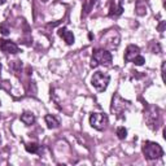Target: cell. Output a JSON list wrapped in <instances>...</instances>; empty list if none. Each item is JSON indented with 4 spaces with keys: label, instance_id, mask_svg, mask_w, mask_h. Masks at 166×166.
<instances>
[{
    "label": "cell",
    "instance_id": "7a4b0ae2",
    "mask_svg": "<svg viewBox=\"0 0 166 166\" xmlns=\"http://www.w3.org/2000/svg\"><path fill=\"white\" fill-rule=\"evenodd\" d=\"M91 82H92V86L95 87L99 92H103L108 88V85H109V82H110V77H109V74H106V73L96 71V73H93Z\"/></svg>",
    "mask_w": 166,
    "mask_h": 166
},
{
    "label": "cell",
    "instance_id": "8fae6325",
    "mask_svg": "<svg viewBox=\"0 0 166 166\" xmlns=\"http://www.w3.org/2000/svg\"><path fill=\"white\" fill-rule=\"evenodd\" d=\"M21 121H22L25 125L30 126V125H33L35 122V116L33 113H30V112H25L22 116H21Z\"/></svg>",
    "mask_w": 166,
    "mask_h": 166
},
{
    "label": "cell",
    "instance_id": "7c38bea8",
    "mask_svg": "<svg viewBox=\"0 0 166 166\" xmlns=\"http://www.w3.org/2000/svg\"><path fill=\"white\" fill-rule=\"evenodd\" d=\"M25 149L27 150L29 153H36L39 150V145L36 143H27L25 145Z\"/></svg>",
    "mask_w": 166,
    "mask_h": 166
},
{
    "label": "cell",
    "instance_id": "e0dca14e",
    "mask_svg": "<svg viewBox=\"0 0 166 166\" xmlns=\"http://www.w3.org/2000/svg\"><path fill=\"white\" fill-rule=\"evenodd\" d=\"M96 2H97V0H91V3H90V8H91V7H92V5H93V4H95Z\"/></svg>",
    "mask_w": 166,
    "mask_h": 166
},
{
    "label": "cell",
    "instance_id": "9a60e30c",
    "mask_svg": "<svg viewBox=\"0 0 166 166\" xmlns=\"http://www.w3.org/2000/svg\"><path fill=\"white\" fill-rule=\"evenodd\" d=\"M0 33H2L4 36L9 35V27L7 26V23H5V22H3L2 25H0Z\"/></svg>",
    "mask_w": 166,
    "mask_h": 166
},
{
    "label": "cell",
    "instance_id": "ffe728a7",
    "mask_svg": "<svg viewBox=\"0 0 166 166\" xmlns=\"http://www.w3.org/2000/svg\"><path fill=\"white\" fill-rule=\"evenodd\" d=\"M0 105H2V101H0Z\"/></svg>",
    "mask_w": 166,
    "mask_h": 166
},
{
    "label": "cell",
    "instance_id": "9c48e42d",
    "mask_svg": "<svg viewBox=\"0 0 166 166\" xmlns=\"http://www.w3.org/2000/svg\"><path fill=\"white\" fill-rule=\"evenodd\" d=\"M59 35L61 36V38H64V40L66 42L67 45H71L73 43H74V35H73L71 31H69L67 29H60L59 30Z\"/></svg>",
    "mask_w": 166,
    "mask_h": 166
},
{
    "label": "cell",
    "instance_id": "30bf717a",
    "mask_svg": "<svg viewBox=\"0 0 166 166\" xmlns=\"http://www.w3.org/2000/svg\"><path fill=\"white\" fill-rule=\"evenodd\" d=\"M45 123H47V126H48V128H57L60 126L59 119L53 116H51V114L45 116Z\"/></svg>",
    "mask_w": 166,
    "mask_h": 166
},
{
    "label": "cell",
    "instance_id": "ac0fdd59",
    "mask_svg": "<svg viewBox=\"0 0 166 166\" xmlns=\"http://www.w3.org/2000/svg\"><path fill=\"white\" fill-rule=\"evenodd\" d=\"M5 2H7V0H0V4H4Z\"/></svg>",
    "mask_w": 166,
    "mask_h": 166
},
{
    "label": "cell",
    "instance_id": "277c9868",
    "mask_svg": "<svg viewBox=\"0 0 166 166\" xmlns=\"http://www.w3.org/2000/svg\"><path fill=\"white\" fill-rule=\"evenodd\" d=\"M119 40H121V36L116 30H109L101 36V43L106 48H117L119 45Z\"/></svg>",
    "mask_w": 166,
    "mask_h": 166
},
{
    "label": "cell",
    "instance_id": "8992f818",
    "mask_svg": "<svg viewBox=\"0 0 166 166\" xmlns=\"http://www.w3.org/2000/svg\"><path fill=\"white\" fill-rule=\"evenodd\" d=\"M92 59L96 61L97 65H110L112 64V53L106 49H96L93 52Z\"/></svg>",
    "mask_w": 166,
    "mask_h": 166
},
{
    "label": "cell",
    "instance_id": "6da1fadb",
    "mask_svg": "<svg viewBox=\"0 0 166 166\" xmlns=\"http://www.w3.org/2000/svg\"><path fill=\"white\" fill-rule=\"evenodd\" d=\"M143 154L147 160H156L164 156V149L154 142H145L143 144Z\"/></svg>",
    "mask_w": 166,
    "mask_h": 166
},
{
    "label": "cell",
    "instance_id": "ba28073f",
    "mask_svg": "<svg viewBox=\"0 0 166 166\" xmlns=\"http://www.w3.org/2000/svg\"><path fill=\"white\" fill-rule=\"evenodd\" d=\"M139 52H140V48H139L138 45L130 44L127 47L126 52H125V60H126V61H132L134 57H136L139 55Z\"/></svg>",
    "mask_w": 166,
    "mask_h": 166
},
{
    "label": "cell",
    "instance_id": "2e32d148",
    "mask_svg": "<svg viewBox=\"0 0 166 166\" xmlns=\"http://www.w3.org/2000/svg\"><path fill=\"white\" fill-rule=\"evenodd\" d=\"M164 26H165V22L162 21V22H161V25L158 26V30H160V31H162V30H164Z\"/></svg>",
    "mask_w": 166,
    "mask_h": 166
},
{
    "label": "cell",
    "instance_id": "52a82bcc",
    "mask_svg": "<svg viewBox=\"0 0 166 166\" xmlns=\"http://www.w3.org/2000/svg\"><path fill=\"white\" fill-rule=\"evenodd\" d=\"M0 49L5 52V53H12V55H16L20 52V48L17 47V44L10 40H5V39H0Z\"/></svg>",
    "mask_w": 166,
    "mask_h": 166
},
{
    "label": "cell",
    "instance_id": "3957f363",
    "mask_svg": "<svg viewBox=\"0 0 166 166\" xmlns=\"http://www.w3.org/2000/svg\"><path fill=\"white\" fill-rule=\"evenodd\" d=\"M108 123H109V118L105 113H92L90 116V125L97 131L105 130Z\"/></svg>",
    "mask_w": 166,
    "mask_h": 166
},
{
    "label": "cell",
    "instance_id": "5bb4252c",
    "mask_svg": "<svg viewBox=\"0 0 166 166\" xmlns=\"http://www.w3.org/2000/svg\"><path fill=\"white\" fill-rule=\"evenodd\" d=\"M132 62L135 65H138V66H142V65H144V62H145V59L143 56H140V55H138L136 57H134V60H132Z\"/></svg>",
    "mask_w": 166,
    "mask_h": 166
},
{
    "label": "cell",
    "instance_id": "4fadbf2b",
    "mask_svg": "<svg viewBox=\"0 0 166 166\" xmlns=\"http://www.w3.org/2000/svg\"><path fill=\"white\" fill-rule=\"evenodd\" d=\"M117 136H118V139H126L127 130L125 128V127H118L117 128Z\"/></svg>",
    "mask_w": 166,
    "mask_h": 166
},
{
    "label": "cell",
    "instance_id": "d6986e66",
    "mask_svg": "<svg viewBox=\"0 0 166 166\" xmlns=\"http://www.w3.org/2000/svg\"><path fill=\"white\" fill-rule=\"evenodd\" d=\"M42 2H43V3H47V2H48V0H42Z\"/></svg>",
    "mask_w": 166,
    "mask_h": 166
},
{
    "label": "cell",
    "instance_id": "5b68a950",
    "mask_svg": "<svg viewBox=\"0 0 166 166\" xmlns=\"http://www.w3.org/2000/svg\"><path fill=\"white\" fill-rule=\"evenodd\" d=\"M130 106V101L125 100L122 99L121 96L116 93V95L113 96V100H112V112L114 114H117L118 117H121V114H123L128 109Z\"/></svg>",
    "mask_w": 166,
    "mask_h": 166
}]
</instances>
